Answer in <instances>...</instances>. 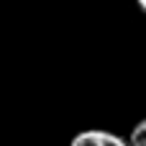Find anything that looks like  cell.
Wrapping results in <instances>:
<instances>
[{
	"label": "cell",
	"instance_id": "cell-1",
	"mask_svg": "<svg viewBox=\"0 0 146 146\" xmlns=\"http://www.w3.org/2000/svg\"><path fill=\"white\" fill-rule=\"evenodd\" d=\"M69 146H131L126 139L110 133V131H98V128H90V131H80Z\"/></svg>",
	"mask_w": 146,
	"mask_h": 146
},
{
	"label": "cell",
	"instance_id": "cell-2",
	"mask_svg": "<svg viewBox=\"0 0 146 146\" xmlns=\"http://www.w3.org/2000/svg\"><path fill=\"white\" fill-rule=\"evenodd\" d=\"M128 144H131V146H146V118H144V121H139V123L133 126Z\"/></svg>",
	"mask_w": 146,
	"mask_h": 146
},
{
	"label": "cell",
	"instance_id": "cell-3",
	"mask_svg": "<svg viewBox=\"0 0 146 146\" xmlns=\"http://www.w3.org/2000/svg\"><path fill=\"white\" fill-rule=\"evenodd\" d=\"M136 3H139V8H141V10L146 13V0H136Z\"/></svg>",
	"mask_w": 146,
	"mask_h": 146
}]
</instances>
